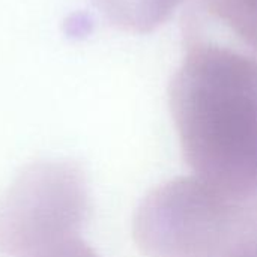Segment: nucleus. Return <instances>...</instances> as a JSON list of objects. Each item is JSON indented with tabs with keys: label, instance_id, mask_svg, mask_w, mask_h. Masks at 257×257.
<instances>
[{
	"label": "nucleus",
	"instance_id": "obj_2",
	"mask_svg": "<svg viewBox=\"0 0 257 257\" xmlns=\"http://www.w3.org/2000/svg\"><path fill=\"white\" fill-rule=\"evenodd\" d=\"M27 257H90V254L78 241L68 239Z\"/></svg>",
	"mask_w": 257,
	"mask_h": 257
},
{
	"label": "nucleus",
	"instance_id": "obj_1",
	"mask_svg": "<svg viewBox=\"0 0 257 257\" xmlns=\"http://www.w3.org/2000/svg\"><path fill=\"white\" fill-rule=\"evenodd\" d=\"M84 211L77 167L65 161L32 163L0 196V253L27 257L72 239Z\"/></svg>",
	"mask_w": 257,
	"mask_h": 257
}]
</instances>
